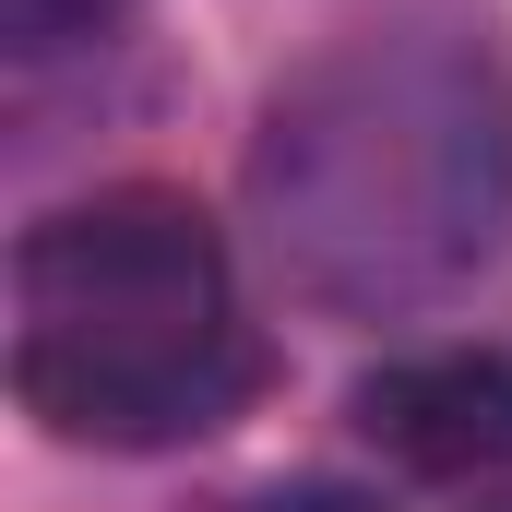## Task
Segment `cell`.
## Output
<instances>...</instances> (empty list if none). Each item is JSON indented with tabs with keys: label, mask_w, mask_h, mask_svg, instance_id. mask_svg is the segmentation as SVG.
<instances>
[{
	"label": "cell",
	"mask_w": 512,
	"mask_h": 512,
	"mask_svg": "<svg viewBox=\"0 0 512 512\" xmlns=\"http://www.w3.org/2000/svg\"><path fill=\"white\" fill-rule=\"evenodd\" d=\"M251 191L310 298L405 310L501 251L512 96L465 36H358L274 96Z\"/></svg>",
	"instance_id": "1"
},
{
	"label": "cell",
	"mask_w": 512,
	"mask_h": 512,
	"mask_svg": "<svg viewBox=\"0 0 512 512\" xmlns=\"http://www.w3.org/2000/svg\"><path fill=\"white\" fill-rule=\"evenodd\" d=\"M262 346L239 322V274L179 191H96L24 227L12 251V393L60 441L155 453L239 417Z\"/></svg>",
	"instance_id": "2"
},
{
	"label": "cell",
	"mask_w": 512,
	"mask_h": 512,
	"mask_svg": "<svg viewBox=\"0 0 512 512\" xmlns=\"http://www.w3.org/2000/svg\"><path fill=\"white\" fill-rule=\"evenodd\" d=\"M358 429L429 489L512 501V346H441V358L370 370L358 382Z\"/></svg>",
	"instance_id": "3"
},
{
	"label": "cell",
	"mask_w": 512,
	"mask_h": 512,
	"mask_svg": "<svg viewBox=\"0 0 512 512\" xmlns=\"http://www.w3.org/2000/svg\"><path fill=\"white\" fill-rule=\"evenodd\" d=\"M131 0H0V48L12 60H60V48H96Z\"/></svg>",
	"instance_id": "4"
},
{
	"label": "cell",
	"mask_w": 512,
	"mask_h": 512,
	"mask_svg": "<svg viewBox=\"0 0 512 512\" xmlns=\"http://www.w3.org/2000/svg\"><path fill=\"white\" fill-rule=\"evenodd\" d=\"M262 512H358V501H334V489H298V501H262Z\"/></svg>",
	"instance_id": "5"
}]
</instances>
